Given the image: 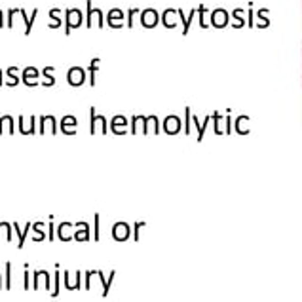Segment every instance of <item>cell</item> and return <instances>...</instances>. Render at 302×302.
Instances as JSON below:
<instances>
[{"mask_svg":"<svg viewBox=\"0 0 302 302\" xmlns=\"http://www.w3.org/2000/svg\"><path fill=\"white\" fill-rule=\"evenodd\" d=\"M82 23V12L80 10H67V35L72 29L80 27Z\"/></svg>","mask_w":302,"mask_h":302,"instance_id":"cell-1","label":"cell"},{"mask_svg":"<svg viewBox=\"0 0 302 302\" xmlns=\"http://www.w3.org/2000/svg\"><path fill=\"white\" fill-rule=\"evenodd\" d=\"M69 82L72 84V86H80V84L84 82V70L82 69H70L69 70Z\"/></svg>","mask_w":302,"mask_h":302,"instance_id":"cell-2","label":"cell"},{"mask_svg":"<svg viewBox=\"0 0 302 302\" xmlns=\"http://www.w3.org/2000/svg\"><path fill=\"white\" fill-rule=\"evenodd\" d=\"M112 234H114V238H116V240H125V238H128V234H130V228H128V224L120 222V224L114 226Z\"/></svg>","mask_w":302,"mask_h":302,"instance_id":"cell-3","label":"cell"},{"mask_svg":"<svg viewBox=\"0 0 302 302\" xmlns=\"http://www.w3.org/2000/svg\"><path fill=\"white\" fill-rule=\"evenodd\" d=\"M122 12L120 10H112L109 14V23L112 25V27H122Z\"/></svg>","mask_w":302,"mask_h":302,"instance_id":"cell-4","label":"cell"},{"mask_svg":"<svg viewBox=\"0 0 302 302\" xmlns=\"http://www.w3.org/2000/svg\"><path fill=\"white\" fill-rule=\"evenodd\" d=\"M40 124H42V133L46 130H52L55 131V120L52 116H46V118H42L40 120Z\"/></svg>","mask_w":302,"mask_h":302,"instance_id":"cell-5","label":"cell"},{"mask_svg":"<svg viewBox=\"0 0 302 302\" xmlns=\"http://www.w3.org/2000/svg\"><path fill=\"white\" fill-rule=\"evenodd\" d=\"M70 224L69 222H63L61 226H59V238L61 240H70Z\"/></svg>","mask_w":302,"mask_h":302,"instance_id":"cell-6","label":"cell"},{"mask_svg":"<svg viewBox=\"0 0 302 302\" xmlns=\"http://www.w3.org/2000/svg\"><path fill=\"white\" fill-rule=\"evenodd\" d=\"M72 125L76 128V118H72V116L63 118V130H65V133H72V130H69V128H72Z\"/></svg>","mask_w":302,"mask_h":302,"instance_id":"cell-7","label":"cell"},{"mask_svg":"<svg viewBox=\"0 0 302 302\" xmlns=\"http://www.w3.org/2000/svg\"><path fill=\"white\" fill-rule=\"evenodd\" d=\"M36 74H38V72H36L35 69H27V70H25V78H23V80H25L27 84H35Z\"/></svg>","mask_w":302,"mask_h":302,"instance_id":"cell-8","label":"cell"},{"mask_svg":"<svg viewBox=\"0 0 302 302\" xmlns=\"http://www.w3.org/2000/svg\"><path fill=\"white\" fill-rule=\"evenodd\" d=\"M0 27H2V14H0Z\"/></svg>","mask_w":302,"mask_h":302,"instance_id":"cell-9","label":"cell"}]
</instances>
